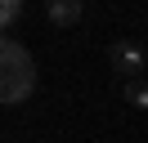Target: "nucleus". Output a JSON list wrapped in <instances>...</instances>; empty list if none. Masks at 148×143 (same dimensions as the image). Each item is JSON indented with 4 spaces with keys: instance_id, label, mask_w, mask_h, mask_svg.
Returning a JSON list of instances; mask_svg holds the SVG:
<instances>
[{
    "instance_id": "obj_1",
    "label": "nucleus",
    "mask_w": 148,
    "mask_h": 143,
    "mask_svg": "<svg viewBox=\"0 0 148 143\" xmlns=\"http://www.w3.org/2000/svg\"><path fill=\"white\" fill-rule=\"evenodd\" d=\"M36 89V63L14 36L0 40V98L5 103H23Z\"/></svg>"
},
{
    "instance_id": "obj_2",
    "label": "nucleus",
    "mask_w": 148,
    "mask_h": 143,
    "mask_svg": "<svg viewBox=\"0 0 148 143\" xmlns=\"http://www.w3.org/2000/svg\"><path fill=\"white\" fill-rule=\"evenodd\" d=\"M108 63H112V72H121L126 80H144V72H148V58H144V49H139L135 40H117L108 49Z\"/></svg>"
},
{
    "instance_id": "obj_3",
    "label": "nucleus",
    "mask_w": 148,
    "mask_h": 143,
    "mask_svg": "<svg viewBox=\"0 0 148 143\" xmlns=\"http://www.w3.org/2000/svg\"><path fill=\"white\" fill-rule=\"evenodd\" d=\"M45 18H49L54 27L81 22V0H49V5H45Z\"/></svg>"
},
{
    "instance_id": "obj_4",
    "label": "nucleus",
    "mask_w": 148,
    "mask_h": 143,
    "mask_svg": "<svg viewBox=\"0 0 148 143\" xmlns=\"http://www.w3.org/2000/svg\"><path fill=\"white\" fill-rule=\"evenodd\" d=\"M23 14H27L23 0H5V5H0V27H5V36H14V27L23 22Z\"/></svg>"
},
{
    "instance_id": "obj_5",
    "label": "nucleus",
    "mask_w": 148,
    "mask_h": 143,
    "mask_svg": "<svg viewBox=\"0 0 148 143\" xmlns=\"http://www.w3.org/2000/svg\"><path fill=\"white\" fill-rule=\"evenodd\" d=\"M121 94H126V103H130V107L148 112V85H144V80H126V89H121Z\"/></svg>"
}]
</instances>
